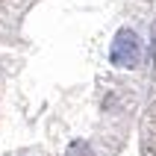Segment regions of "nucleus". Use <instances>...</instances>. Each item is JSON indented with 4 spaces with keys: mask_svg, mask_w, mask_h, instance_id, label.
<instances>
[{
    "mask_svg": "<svg viewBox=\"0 0 156 156\" xmlns=\"http://www.w3.org/2000/svg\"><path fill=\"white\" fill-rule=\"evenodd\" d=\"M109 62L115 68H139L141 62V41L133 30H118L112 38V47H109Z\"/></svg>",
    "mask_w": 156,
    "mask_h": 156,
    "instance_id": "f257e3e1",
    "label": "nucleus"
}]
</instances>
